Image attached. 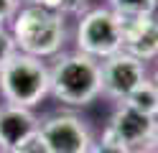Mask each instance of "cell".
Instances as JSON below:
<instances>
[{
    "label": "cell",
    "instance_id": "obj_1",
    "mask_svg": "<svg viewBox=\"0 0 158 153\" xmlns=\"http://www.w3.org/2000/svg\"><path fill=\"white\" fill-rule=\"evenodd\" d=\"M48 95L66 107H87L102 95L100 61L69 51L56 54V61L48 66Z\"/></svg>",
    "mask_w": 158,
    "mask_h": 153
},
{
    "label": "cell",
    "instance_id": "obj_2",
    "mask_svg": "<svg viewBox=\"0 0 158 153\" xmlns=\"http://www.w3.org/2000/svg\"><path fill=\"white\" fill-rule=\"evenodd\" d=\"M10 36L21 54L36 59H51L61 51L66 41V18L61 13L38 8L33 3L21 5L10 23Z\"/></svg>",
    "mask_w": 158,
    "mask_h": 153
},
{
    "label": "cell",
    "instance_id": "obj_3",
    "mask_svg": "<svg viewBox=\"0 0 158 153\" xmlns=\"http://www.w3.org/2000/svg\"><path fill=\"white\" fill-rule=\"evenodd\" d=\"M0 95L5 105L33 110L48 95V64L44 59L15 51L0 69Z\"/></svg>",
    "mask_w": 158,
    "mask_h": 153
},
{
    "label": "cell",
    "instance_id": "obj_4",
    "mask_svg": "<svg viewBox=\"0 0 158 153\" xmlns=\"http://www.w3.org/2000/svg\"><path fill=\"white\" fill-rule=\"evenodd\" d=\"M77 51L102 61L123 51V18L110 8H92L79 15L77 23Z\"/></svg>",
    "mask_w": 158,
    "mask_h": 153
},
{
    "label": "cell",
    "instance_id": "obj_5",
    "mask_svg": "<svg viewBox=\"0 0 158 153\" xmlns=\"http://www.w3.org/2000/svg\"><path fill=\"white\" fill-rule=\"evenodd\" d=\"M38 133L44 135L51 153H87L92 148V130L89 125L74 112H56L41 120Z\"/></svg>",
    "mask_w": 158,
    "mask_h": 153
},
{
    "label": "cell",
    "instance_id": "obj_6",
    "mask_svg": "<svg viewBox=\"0 0 158 153\" xmlns=\"http://www.w3.org/2000/svg\"><path fill=\"white\" fill-rule=\"evenodd\" d=\"M100 74H102V95L112 97L115 102H123L143 79H148V69L135 56L117 51L100 61Z\"/></svg>",
    "mask_w": 158,
    "mask_h": 153
},
{
    "label": "cell",
    "instance_id": "obj_7",
    "mask_svg": "<svg viewBox=\"0 0 158 153\" xmlns=\"http://www.w3.org/2000/svg\"><path fill=\"white\" fill-rule=\"evenodd\" d=\"M153 128H156V120L153 117H145L140 112H135L133 107L127 105H117L107 128L102 130V135L112 138L115 143L130 148L133 153L138 151H145V146L151 143V135H153Z\"/></svg>",
    "mask_w": 158,
    "mask_h": 153
},
{
    "label": "cell",
    "instance_id": "obj_8",
    "mask_svg": "<svg viewBox=\"0 0 158 153\" xmlns=\"http://www.w3.org/2000/svg\"><path fill=\"white\" fill-rule=\"evenodd\" d=\"M123 51L143 64L158 59V18H123Z\"/></svg>",
    "mask_w": 158,
    "mask_h": 153
},
{
    "label": "cell",
    "instance_id": "obj_9",
    "mask_svg": "<svg viewBox=\"0 0 158 153\" xmlns=\"http://www.w3.org/2000/svg\"><path fill=\"white\" fill-rule=\"evenodd\" d=\"M41 125L33 110L0 105V153H10L18 143H23L28 135H33Z\"/></svg>",
    "mask_w": 158,
    "mask_h": 153
},
{
    "label": "cell",
    "instance_id": "obj_10",
    "mask_svg": "<svg viewBox=\"0 0 158 153\" xmlns=\"http://www.w3.org/2000/svg\"><path fill=\"white\" fill-rule=\"evenodd\" d=\"M123 105L133 107L135 112H140V115H145V117L158 120V92H156L151 79H143L140 84L123 100Z\"/></svg>",
    "mask_w": 158,
    "mask_h": 153
},
{
    "label": "cell",
    "instance_id": "obj_11",
    "mask_svg": "<svg viewBox=\"0 0 158 153\" xmlns=\"http://www.w3.org/2000/svg\"><path fill=\"white\" fill-rule=\"evenodd\" d=\"M110 10L120 18H140V15H156L158 0H107Z\"/></svg>",
    "mask_w": 158,
    "mask_h": 153
},
{
    "label": "cell",
    "instance_id": "obj_12",
    "mask_svg": "<svg viewBox=\"0 0 158 153\" xmlns=\"http://www.w3.org/2000/svg\"><path fill=\"white\" fill-rule=\"evenodd\" d=\"M10 153H51V151H48V146H46L44 135L36 130L33 135H28L23 143H18V146H15Z\"/></svg>",
    "mask_w": 158,
    "mask_h": 153
},
{
    "label": "cell",
    "instance_id": "obj_13",
    "mask_svg": "<svg viewBox=\"0 0 158 153\" xmlns=\"http://www.w3.org/2000/svg\"><path fill=\"white\" fill-rule=\"evenodd\" d=\"M15 41L10 36V31H8L5 26H0V69H3L8 61H10V56L15 54Z\"/></svg>",
    "mask_w": 158,
    "mask_h": 153
},
{
    "label": "cell",
    "instance_id": "obj_14",
    "mask_svg": "<svg viewBox=\"0 0 158 153\" xmlns=\"http://www.w3.org/2000/svg\"><path fill=\"white\" fill-rule=\"evenodd\" d=\"M87 153H133V151H130V148H125V146H120V143H115L112 138L102 135L100 140H94V143H92V148L87 151Z\"/></svg>",
    "mask_w": 158,
    "mask_h": 153
},
{
    "label": "cell",
    "instance_id": "obj_15",
    "mask_svg": "<svg viewBox=\"0 0 158 153\" xmlns=\"http://www.w3.org/2000/svg\"><path fill=\"white\" fill-rule=\"evenodd\" d=\"M18 8H21V0H0V26L8 28V23H13Z\"/></svg>",
    "mask_w": 158,
    "mask_h": 153
},
{
    "label": "cell",
    "instance_id": "obj_16",
    "mask_svg": "<svg viewBox=\"0 0 158 153\" xmlns=\"http://www.w3.org/2000/svg\"><path fill=\"white\" fill-rule=\"evenodd\" d=\"M87 3H89V0H64L61 8H59V13H61L64 18L66 15H84L87 10H89Z\"/></svg>",
    "mask_w": 158,
    "mask_h": 153
},
{
    "label": "cell",
    "instance_id": "obj_17",
    "mask_svg": "<svg viewBox=\"0 0 158 153\" xmlns=\"http://www.w3.org/2000/svg\"><path fill=\"white\" fill-rule=\"evenodd\" d=\"M28 3H33L38 8H46V10H54V13H59V8H61L64 0H28Z\"/></svg>",
    "mask_w": 158,
    "mask_h": 153
},
{
    "label": "cell",
    "instance_id": "obj_18",
    "mask_svg": "<svg viewBox=\"0 0 158 153\" xmlns=\"http://www.w3.org/2000/svg\"><path fill=\"white\" fill-rule=\"evenodd\" d=\"M145 151H153V153H158V120H156L153 135H151V143H148V146H145Z\"/></svg>",
    "mask_w": 158,
    "mask_h": 153
},
{
    "label": "cell",
    "instance_id": "obj_19",
    "mask_svg": "<svg viewBox=\"0 0 158 153\" xmlns=\"http://www.w3.org/2000/svg\"><path fill=\"white\" fill-rule=\"evenodd\" d=\"M151 82H153V87H156V92H158V69L153 71V77H151Z\"/></svg>",
    "mask_w": 158,
    "mask_h": 153
},
{
    "label": "cell",
    "instance_id": "obj_20",
    "mask_svg": "<svg viewBox=\"0 0 158 153\" xmlns=\"http://www.w3.org/2000/svg\"><path fill=\"white\" fill-rule=\"evenodd\" d=\"M138 153H153V151H138Z\"/></svg>",
    "mask_w": 158,
    "mask_h": 153
}]
</instances>
